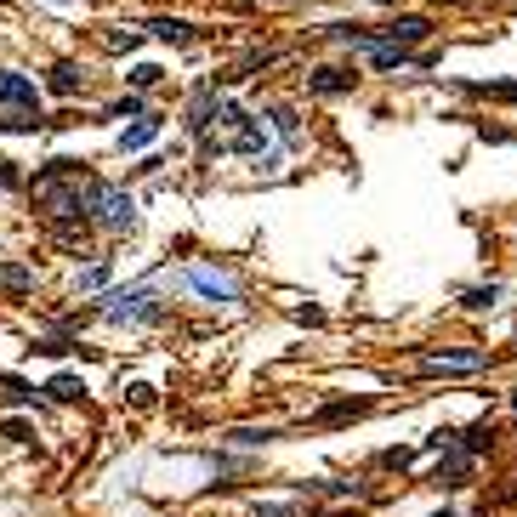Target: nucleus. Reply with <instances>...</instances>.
<instances>
[{
  "label": "nucleus",
  "instance_id": "f257e3e1",
  "mask_svg": "<svg viewBox=\"0 0 517 517\" xmlns=\"http://www.w3.org/2000/svg\"><path fill=\"white\" fill-rule=\"evenodd\" d=\"M86 194H91V177L74 160H46V171H35V182H29V199H35V211L57 228V239L86 233V222H91Z\"/></svg>",
  "mask_w": 517,
  "mask_h": 517
},
{
  "label": "nucleus",
  "instance_id": "f03ea898",
  "mask_svg": "<svg viewBox=\"0 0 517 517\" xmlns=\"http://www.w3.org/2000/svg\"><path fill=\"white\" fill-rule=\"evenodd\" d=\"M86 211L103 233H131L137 228V199L125 194L120 182H97L91 177V194H86Z\"/></svg>",
  "mask_w": 517,
  "mask_h": 517
},
{
  "label": "nucleus",
  "instance_id": "7ed1b4c3",
  "mask_svg": "<svg viewBox=\"0 0 517 517\" xmlns=\"http://www.w3.org/2000/svg\"><path fill=\"white\" fill-rule=\"evenodd\" d=\"M103 319H114V324H160L165 319V302L148 285H131V290L103 296Z\"/></svg>",
  "mask_w": 517,
  "mask_h": 517
},
{
  "label": "nucleus",
  "instance_id": "20e7f679",
  "mask_svg": "<svg viewBox=\"0 0 517 517\" xmlns=\"http://www.w3.org/2000/svg\"><path fill=\"white\" fill-rule=\"evenodd\" d=\"M478 370H489L483 347H444V353L415 358V375H478Z\"/></svg>",
  "mask_w": 517,
  "mask_h": 517
},
{
  "label": "nucleus",
  "instance_id": "39448f33",
  "mask_svg": "<svg viewBox=\"0 0 517 517\" xmlns=\"http://www.w3.org/2000/svg\"><path fill=\"white\" fill-rule=\"evenodd\" d=\"M182 279H188V290H199L205 302H228V307L239 302V285H233V279H228L222 268H188Z\"/></svg>",
  "mask_w": 517,
  "mask_h": 517
},
{
  "label": "nucleus",
  "instance_id": "423d86ee",
  "mask_svg": "<svg viewBox=\"0 0 517 517\" xmlns=\"http://www.w3.org/2000/svg\"><path fill=\"white\" fill-rule=\"evenodd\" d=\"M0 108H40L35 80L18 74V69H0Z\"/></svg>",
  "mask_w": 517,
  "mask_h": 517
},
{
  "label": "nucleus",
  "instance_id": "0eeeda50",
  "mask_svg": "<svg viewBox=\"0 0 517 517\" xmlns=\"http://www.w3.org/2000/svg\"><path fill=\"white\" fill-rule=\"evenodd\" d=\"M353 86H358V74L336 69V63H324V69L307 74V91H313V97H341V91H353Z\"/></svg>",
  "mask_w": 517,
  "mask_h": 517
},
{
  "label": "nucleus",
  "instance_id": "6e6552de",
  "mask_svg": "<svg viewBox=\"0 0 517 517\" xmlns=\"http://www.w3.org/2000/svg\"><path fill=\"white\" fill-rule=\"evenodd\" d=\"M472 461H478V455H472V449H466L461 438H455V444L444 449V461H438V472H432V483H466Z\"/></svg>",
  "mask_w": 517,
  "mask_h": 517
},
{
  "label": "nucleus",
  "instance_id": "1a4fd4ad",
  "mask_svg": "<svg viewBox=\"0 0 517 517\" xmlns=\"http://www.w3.org/2000/svg\"><path fill=\"white\" fill-rule=\"evenodd\" d=\"M358 415H370V398H336V404H324L313 421H319V427H336V421H358Z\"/></svg>",
  "mask_w": 517,
  "mask_h": 517
},
{
  "label": "nucleus",
  "instance_id": "9d476101",
  "mask_svg": "<svg viewBox=\"0 0 517 517\" xmlns=\"http://www.w3.org/2000/svg\"><path fill=\"white\" fill-rule=\"evenodd\" d=\"M432 35V23L427 18H398L381 29V40H398V46H415V40H427Z\"/></svg>",
  "mask_w": 517,
  "mask_h": 517
},
{
  "label": "nucleus",
  "instance_id": "9b49d317",
  "mask_svg": "<svg viewBox=\"0 0 517 517\" xmlns=\"http://www.w3.org/2000/svg\"><path fill=\"white\" fill-rule=\"evenodd\" d=\"M80 80H86V74H80V63H52V74H46V86H52L57 97H74V91H80Z\"/></svg>",
  "mask_w": 517,
  "mask_h": 517
},
{
  "label": "nucleus",
  "instance_id": "f8f14e48",
  "mask_svg": "<svg viewBox=\"0 0 517 517\" xmlns=\"http://www.w3.org/2000/svg\"><path fill=\"white\" fill-rule=\"evenodd\" d=\"M46 398H52V404H80V398H86V381H74V375H52V381H46Z\"/></svg>",
  "mask_w": 517,
  "mask_h": 517
},
{
  "label": "nucleus",
  "instance_id": "ddd939ff",
  "mask_svg": "<svg viewBox=\"0 0 517 517\" xmlns=\"http://www.w3.org/2000/svg\"><path fill=\"white\" fill-rule=\"evenodd\" d=\"M154 137H160V120H148V114H143L131 131H120V148H125V154H137V148H148Z\"/></svg>",
  "mask_w": 517,
  "mask_h": 517
},
{
  "label": "nucleus",
  "instance_id": "4468645a",
  "mask_svg": "<svg viewBox=\"0 0 517 517\" xmlns=\"http://www.w3.org/2000/svg\"><path fill=\"white\" fill-rule=\"evenodd\" d=\"M148 29H154L160 40H171V46H188V40H194V23L188 18H154Z\"/></svg>",
  "mask_w": 517,
  "mask_h": 517
},
{
  "label": "nucleus",
  "instance_id": "2eb2a0df",
  "mask_svg": "<svg viewBox=\"0 0 517 517\" xmlns=\"http://www.w3.org/2000/svg\"><path fill=\"white\" fill-rule=\"evenodd\" d=\"M40 108H6V114H0V131H40Z\"/></svg>",
  "mask_w": 517,
  "mask_h": 517
},
{
  "label": "nucleus",
  "instance_id": "dca6fc26",
  "mask_svg": "<svg viewBox=\"0 0 517 517\" xmlns=\"http://www.w3.org/2000/svg\"><path fill=\"white\" fill-rule=\"evenodd\" d=\"M461 444L472 449V455H483V449L495 444V421H489V415H483V421H472V427L461 432Z\"/></svg>",
  "mask_w": 517,
  "mask_h": 517
},
{
  "label": "nucleus",
  "instance_id": "f3484780",
  "mask_svg": "<svg viewBox=\"0 0 517 517\" xmlns=\"http://www.w3.org/2000/svg\"><path fill=\"white\" fill-rule=\"evenodd\" d=\"M233 148H239V154H262V148H268V131H262V125H239V131H233Z\"/></svg>",
  "mask_w": 517,
  "mask_h": 517
},
{
  "label": "nucleus",
  "instance_id": "a211bd4d",
  "mask_svg": "<svg viewBox=\"0 0 517 517\" xmlns=\"http://www.w3.org/2000/svg\"><path fill=\"white\" fill-rule=\"evenodd\" d=\"M495 302H500V285H478V290H466V296H461L466 313H489Z\"/></svg>",
  "mask_w": 517,
  "mask_h": 517
},
{
  "label": "nucleus",
  "instance_id": "6ab92c4d",
  "mask_svg": "<svg viewBox=\"0 0 517 517\" xmlns=\"http://www.w3.org/2000/svg\"><path fill=\"white\" fill-rule=\"evenodd\" d=\"M29 285H35V273L23 268V262H12V268H0V290H12V296H23Z\"/></svg>",
  "mask_w": 517,
  "mask_h": 517
},
{
  "label": "nucleus",
  "instance_id": "aec40b11",
  "mask_svg": "<svg viewBox=\"0 0 517 517\" xmlns=\"http://www.w3.org/2000/svg\"><path fill=\"white\" fill-rule=\"evenodd\" d=\"M228 438H233V444H273L279 432H273V427H233Z\"/></svg>",
  "mask_w": 517,
  "mask_h": 517
},
{
  "label": "nucleus",
  "instance_id": "412c9836",
  "mask_svg": "<svg viewBox=\"0 0 517 517\" xmlns=\"http://www.w3.org/2000/svg\"><path fill=\"white\" fill-rule=\"evenodd\" d=\"M160 80H165V69H160V63H137V69H131V86H137V91L160 86Z\"/></svg>",
  "mask_w": 517,
  "mask_h": 517
},
{
  "label": "nucleus",
  "instance_id": "4be33fe9",
  "mask_svg": "<svg viewBox=\"0 0 517 517\" xmlns=\"http://www.w3.org/2000/svg\"><path fill=\"white\" fill-rule=\"evenodd\" d=\"M268 120H273V131H279L285 143H296V114H290V108H268Z\"/></svg>",
  "mask_w": 517,
  "mask_h": 517
},
{
  "label": "nucleus",
  "instance_id": "5701e85b",
  "mask_svg": "<svg viewBox=\"0 0 517 517\" xmlns=\"http://www.w3.org/2000/svg\"><path fill=\"white\" fill-rule=\"evenodd\" d=\"M125 114H131V120H143V97H120V103L108 108V120H125Z\"/></svg>",
  "mask_w": 517,
  "mask_h": 517
},
{
  "label": "nucleus",
  "instance_id": "b1692460",
  "mask_svg": "<svg viewBox=\"0 0 517 517\" xmlns=\"http://www.w3.org/2000/svg\"><path fill=\"white\" fill-rule=\"evenodd\" d=\"M108 285V262H91L86 273H80V290H103Z\"/></svg>",
  "mask_w": 517,
  "mask_h": 517
},
{
  "label": "nucleus",
  "instance_id": "393cba45",
  "mask_svg": "<svg viewBox=\"0 0 517 517\" xmlns=\"http://www.w3.org/2000/svg\"><path fill=\"white\" fill-rule=\"evenodd\" d=\"M108 46H114V52H137V46H143V35H137V29H114V35H108Z\"/></svg>",
  "mask_w": 517,
  "mask_h": 517
},
{
  "label": "nucleus",
  "instance_id": "a878e982",
  "mask_svg": "<svg viewBox=\"0 0 517 517\" xmlns=\"http://www.w3.org/2000/svg\"><path fill=\"white\" fill-rule=\"evenodd\" d=\"M483 97H500V103H517V80H500V86H472Z\"/></svg>",
  "mask_w": 517,
  "mask_h": 517
},
{
  "label": "nucleus",
  "instance_id": "bb28decb",
  "mask_svg": "<svg viewBox=\"0 0 517 517\" xmlns=\"http://www.w3.org/2000/svg\"><path fill=\"white\" fill-rule=\"evenodd\" d=\"M0 188H23V171H18V160H6V154H0Z\"/></svg>",
  "mask_w": 517,
  "mask_h": 517
},
{
  "label": "nucleus",
  "instance_id": "cd10ccee",
  "mask_svg": "<svg viewBox=\"0 0 517 517\" xmlns=\"http://www.w3.org/2000/svg\"><path fill=\"white\" fill-rule=\"evenodd\" d=\"M415 461V449H387V455H381V461H375V466H387V472H393V466H398V472H404V466H410Z\"/></svg>",
  "mask_w": 517,
  "mask_h": 517
},
{
  "label": "nucleus",
  "instance_id": "c85d7f7f",
  "mask_svg": "<svg viewBox=\"0 0 517 517\" xmlns=\"http://www.w3.org/2000/svg\"><path fill=\"white\" fill-rule=\"evenodd\" d=\"M0 432H6V438H29V427H23V421H0Z\"/></svg>",
  "mask_w": 517,
  "mask_h": 517
},
{
  "label": "nucleus",
  "instance_id": "c756f323",
  "mask_svg": "<svg viewBox=\"0 0 517 517\" xmlns=\"http://www.w3.org/2000/svg\"><path fill=\"white\" fill-rule=\"evenodd\" d=\"M256 517H290V506H262Z\"/></svg>",
  "mask_w": 517,
  "mask_h": 517
},
{
  "label": "nucleus",
  "instance_id": "7c9ffc66",
  "mask_svg": "<svg viewBox=\"0 0 517 517\" xmlns=\"http://www.w3.org/2000/svg\"><path fill=\"white\" fill-rule=\"evenodd\" d=\"M512 415H517V387H512Z\"/></svg>",
  "mask_w": 517,
  "mask_h": 517
},
{
  "label": "nucleus",
  "instance_id": "2f4dec72",
  "mask_svg": "<svg viewBox=\"0 0 517 517\" xmlns=\"http://www.w3.org/2000/svg\"><path fill=\"white\" fill-rule=\"evenodd\" d=\"M375 6H393V0H375Z\"/></svg>",
  "mask_w": 517,
  "mask_h": 517
},
{
  "label": "nucleus",
  "instance_id": "473e14b6",
  "mask_svg": "<svg viewBox=\"0 0 517 517\" xmlns=\"http://www.w3.org/2000/svg\"><path fill=\"white\" fill-rule=\"evenodd\" d=\"M438 517H455V512H438Z\"/></svg>",
  "mask_w": 517,
  "mask_h": 517
}]
</instances>
